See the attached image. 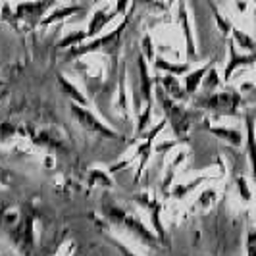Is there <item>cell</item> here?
<instances>
[{"mask_svg": "<svg viewBox=\"0 0 256 256\" xmlns=\"http://www.w3.org/2000/svg\"><path fill=\"white\" fill-rule=\"evenodd\" d=\"M212 14H214L216 26H218V29L222 31V35H224V37H228V35L231 33V29H233V26H231V22L228 20V18H224V16L220 14V10L216 8V6H212Z\"/></svg>", "mask_w": 256, "mask_h": 256, "instance_id": "obj_22", "label": "cell"}, {"mask_svg": "<svg viewBox=\"0 0 256 256\" xmlns=\"http://www.w3.org/2000/svg\"><path fill=\"white\" fill-rule=\"evenodd\" d=\"M246 256H256V230H248L246 233Z\"/></svg>", "mask_w": 256, "mask_h": 256, "instance_id": "obj_29", "label": "cell"}, {"mask_svg": "<svg viewBox=\"0 0 256 256\" xmlns=\"http://www.w3.org/2000/svg\"><path fill=\"white\" fill-rule=\"evenodd\" d=\"M128 24H129V16L124 20L122 26H118L114 31H110L108 35H102V37L94 38V40H90V42H85V44L81 42V44H77L74 48H70L68 58H79V56H85V54H89V52H96V50L108 52L110 56L116 58V54L122 48V35H124Z\"/></svg>", "mask_w": 256, "mask_h": 256, "instance_id": "obj_1", "label": "cell"}, {"mask_svg": "<svg viewBox=\"0 0 256 256\" xmlns=\"http://www.w3.org/2000/svg\"><path fill=\"white\" fill-rule=\"evenodd\" d=\"M158 98H160V104H162V108H164V112H166V122H170V126L174 129V133L181 137L187 133V129H189V114H187V110L180 106V104H176L170 96L164 94V90L158 89Z\"/></svg>", "mask_w": 256, "mask_h": 256, "instance_id": "obj_2", "label": "cell"}, {"mask_svg": "<svg viewBox=\"0 0 256 256\" xmlns=\"http://www.w3.org/2000/svg\"><path fill=\"white\" fill-rule=\"evenodd\" d=\"M150 114H152V102H146L144 110L139 112V116H137V135L150 124Z\"/></svg>", "mask_w": 256, "mask_h": 256, "instance_id": "obj_24", "label": "cell"}, {"mask_svg": "<svg viewBox=\"0 0 256 256\" xmlns=\"http://www.w3.org/2000/svg\"><path fill=\"white\" fill-rule=\"evenodd\" d=\"M254 212H256V210H254Z\"/></svg>", "mask_w": 256, "mask_h": 256, "instance_id": "obj_34", "label": "cell"}, {"mask_svg": "<svg viewBox=\"0 0 256 256\" xmlns=\"http://www.w3.org/2000/svg\"><path fill=\"white\" fill-rule=\"evenodd\" d=\"M85 38H89L87 37V31H76V33H70L68 37L62 38V42L58 44L60 48H74V46H77V44H81Z\"/></svg>", "mask_w": 256, "mask_h": 256, "instance_id": "obj_20", "label": "cell"}, {"mask_svg": "<svg viewBox=\"0 0 256 256\" xmlns=\"http://www.w3.org/2000/svg\"><path fill=\"white\" fill-rule=\"evenodd\" d=\"M212 64H214V62H208V64L200 66V68H196V70H192V72L183 76V87L187 90V94H194L196 90L200 89L202 79H204V76L208 74V70L212 68Z\"/></svg>", "mask_w": 256, "mask_h": 256, "instance_id": "obj_11", "label": "cell"}, {"mask_svg": "<svg viewBox=\"0 0 256 256\" xmlns=\"http://www.w3.org/2000/svg\"><path fill=\"white\" fill-rule=\"evenodd\" d=\"M244 128H246V156H248V162H250L252 178L256 180V126L252 114H246Z\"/></svg>", "mask_w": 256, "mask_h": 256, "instance_id": "obj_10", "label": "cell"}, {"mask_svg": "<svg viewBox=\"0 0 256 256\" xmlns=\"http://www.w3.org/2000/svg\"><path fill=\"white\" fill-rule=\"evenodd\" d=\"M141 54L146 58V62H150L152 64L154 58H156V54H154V44H152V37L150 35H144L141 40Z\"/></svg>", "mask_w": 256, "mask_h": 256, "instance_id": "obj_25", "label": "cell"}, {"mask_svg": "<svg viewBox=\"0 0 256 256\" xmlns=\"http://www.w3.org/2000/svg\"><path fill=\"white\" fill-rule=\"evenodd\" d=\"M231 37H233V42H235L237 46H241L243 50L256 52V42H254V38L250 37V35H246V33H243L241 29L233 27V29H231Z\"/></svg>", "mask_w": 256, "mask_h": 256, "instance_id": "obj_17", "label": "cell"}, {"mask_svg": "<svg viewBox=\"0 0 256 256\" xmlns=\"http://www.w3.org/2000/svg\"><path fill=\"white\" fill-rule=\"evenodd\" d=\"M210 131L220 137V139H224V141L231 142V144H235V146H239L241 142H243V135L237 131V129H230V128H212L210 126Z\"/></svg>", "mask_w": 256, "mask_h": 256, "instance_id": "obj_16", "label": "cell"}, {"mask_svg": "<svg viewBox=\"0 0 256 256\" xmlns=\"http://www.w3.org/2000/svg\"><path fill=\"white\" fill-rule=\"evenodd\" d=\"M72 112H74V116H76V120L83 126V128L87 129V131H90V133H98V135H102V137H108V139H118V135H116L112 129L108 128L106 124H102L96 116H92L90 112H87V110H83L81 106H72Z\"/></svg>", "mask_w": 256, "mask_h": 256, "instance_id": "obj_5", "label": "cell"}, {"mask_svg": "<svg viewBox=\"0 0 256 256\" xmlns=\"http://www.w3.org/2000/svg\"><path fill=\"white\" fill-rule=\"evenodd\" d=\"M116 16V10H112V12H108V10H96V12L92 14V18H90V24L89 27H87V37L92 38L96 37L100 31H102L104 27L108 26L112 20H114Z\"/></svg>", "mask_w": 256, "mask_h": 256, "instance_id": "obj_12", "label": "cell"}, {"mask_svg": "<svg viewBox=\"0 0 256 256\" xmlns=\"http://www.w3.org/2000/svg\"><path fill=\"white\" fill-rule=\"evenodd\" d=\"M152 64L158 72H164V74H170V76H176V77H183L185 74L191 72V66L189 64H174V62H168V60L160 58V56L154 58Z\"/></svg>", "mask_w": 256, "mask_h": 256, "instance_id": "obj_13", "label": "cell"}, {"mask_svg": "<svg viewBox=\"0 0 256 256\" xmlns=\"http://www.w3.org/2000/svg\"><path fill=\"white\" fill-rule=\"evenodd\" d=\"M178 142H181V141H170V142L166 141V142H160V144H156V146H154V150H156V152H166V150H170L172 146H176Z\"/></svg>", "mask_w": 256, "mask_h": 256, "instance_id": "obj_32", "label": "cell"}, {"mask_svg": "<svg viewBox=\"0 0 256 256\" xmlns=\"http://www.w3.org/2000/svg\"><path fill=\"white\" fill-rule=\"evenodd\" d=\"M128 8H129V0H118L114 10L118 16H124V14H128Z\"/></svg>", "mask_w": 256, "mask_h": 256, "instance_id": "obj_31", "label": "cell"}, {"mask_svg": "<svg viewBox=\"0 0 256 256\" xmlns=\"http://www.w3.org/2000/svg\"><path fill=\"white\" fill-rule=\"evenodd\" d=\"M181 160H185V154H178V158H176V160L170 164V170L166 172V178H164V181H162V191H164V192L170 189L172 180H174V176H176V170H178V166H180Z\"/></svg>", "mask_w": 256, "mask_h": 256, "instance_id": "obj_23", "label": "cell"}, {"mask_svg": "<svg viewBox=\"0 0 256 256\" xmlns=\"http://www.w3.org/2000/svg\"><path fill=\"white\" fill-rule=\"evenodd\" d=\"M58 81H60V85H62V90H64L70 98L77 100V104H81V106H85V104H87V98H85V96L76 89V85H74V83H70L64 76H58Z\"/></svg>", "mask_w": 256, "mask_h": 256, "instance_id": "obj_19", "label": "cell"}, {"mask_svg": "<svg viewBox=\"0 0 256 256\" xmlns=\"http://www.w3.org/2000/svg\"><path fill=\"white\" fill-rule=\"evenodd\" d=\"M56 4V0H35V2H24L18 4L16 8V18L27 22L29 26H40L42 16Z\"/></svg>", "mask_w": 256, "mask_h": 256, "instance_id": "obj_4", "label": "cell"}, {"mask_svg": "<svg viewBox=\"0 0 256 256\" xmlns=\"http://www.w3.org/2000/svg\"><path fill=\"white\" fill-rule=\"evenodd\" d=\"M214 200H216V191H214V189H206V191L200 194V198L196 200V204L208 206V204H212Z\"/></svg>", "mask_w": 256, "mask_h": 256, "instance_id": "obj_30", "label": "cell"}, {"mask_svg": "<svg viewBox=\"0 0 256 256\" xmlns=\"http://www.w3.org/2000/svg\"><path fill=\"white\" fill-rule=\"evenodd\" d=\"M256 62V52H248V54H241L237 50V44L233 42V38H230V60L228 66L224 70V81H230L231 76L244 66H252Z\"/></svg>", "mask_w": 256, "mask_h": 256, "instance_id": "obj_6", "label": "cell"}, {"mask_svg": "<svg viewBox=\"0 0 256 256\" xmlns=\"http://www.w3.org/2000/svg\"><path fill=\"white\" fill-rule=\"evenodd\" d=\"M178 20H180V26H181V29H183V35H185L187 54H189V58H191V60H194V58H196V50H194V38H192L191 24H189L187 0H180V2H178Z\"/></svg>", "mask_w": 256, "mask_h": 256, "instance_id": "obj_7", "label": "cell"}, {"mask_svg": "<svg viewBox=\"0 0 256 256\" xmlns=\"http://www.w3.org/2000/svg\"><path fill=\"white\" fill-rule=\"evenodd\" d=\"M254 29H256V0H254Z\"/></svg>", "mask_w": 256, "mask_h": 256, "instance_id": "obj_33", "label": "cell"}, {"mask_svg": "<svg viewBox=\"0 0 256 256\" xmlns=\"http://www.w3.org/2000/svg\"><path fill=\"white\" fill-rule=\"evenodd\" d=\"M239 104H241V96L235 90L208 94V96H202L200 100H196V106L214 110V112H224V114H235Z\"/></svg>", "mask_w": 256, "mask_h": 256, "instance_id": "obj_3", "label": "cell"}, {"mask_svg": "<svg viewBox=\"0 0 256 256\" xmlns=\"http://www.w3.org/2000/svg\"><path fill=\"white\" fill-rule=\"evenodd\" d=\"M148 210H150V220H152V226L154 230H156V233H158V237H160V243L166 244V233H164V228H162V222H160V212H162V208H160V204L158 202H154L152 204H148Z\"/></svg>", "mask_w": 256, "mask_h": 256, "instance_id": "obj_18", "label": "cell"}, {"mask_svg": "<svg viewBox=\"0 0 256 256\" xmlns=\"http://www.w3.org/2000/svg\"><path fill=\"white\" fill-rule=\"evenodd\" d=\"M218 85H220L218 72H216L214 68H210V70H208V74L204 76V79H202V85H200V87H204L206 90H214Z\"/></svg>", "mask_w": 256, "mask_h": 256, "instance_id": "obj_26", "label": "cell"}, {"mask_svg": "<svg viewBox=\"0 0 256 256\" xmlns=\"http://www.w3.org/2000/svg\"><path fill=\"white\" fill-rule=\"evenodd\" d=\"M204 180H206V178H196V180L191 181V183H185V185L181 183V185H178V187H174L172 194H174L176 198H183V196H187V194H189V192H191L194 187H198V185H200V183H202Z\"/></svg>", "mask_w": 256, "mask_h": 256, "instance_id": "obj_21", "label": "cell"}, {"mask_svg": "<svg viewBox=\"0 0 256 256\" xmlns=\"http://www.w3.org/2000/svg\"><path fill=\"white\" fill-rule=\"evenodd\" d=\"M164 126H166V120H162L160 124H156V126H154V129H150V131H148L146 141L142 142L141 146H137V156H141V164H139V170H137V174H135V180H139V176L142 174V170H144L146 162H148V156H150V152H152V141L156 139V135H158V133L164 129Z\"/></svg>", "mask_w": 256, "mask_h": 256, "instance_id": "obj_9", "label": "cell"}, {"mask_svg": "<svg viewBox=\"0 0 256 256\" xmlns=\"http://www.w3.org/2000/svg\"><path fill=\"white\" fill-rule=\"evenodd\" d=\"M160 83H162V89L166 90L168 94H172L174 98H185L187 96V90H185V87H181L180 79L176 76L166 74L164 77H160Z\"/></svg>", "mask_w": 256, "mask_h": 256, "instance_id": "obj_14", "label": "cell"}, {"mask_svg": "<svg viewBox=\"0 0 256 256\" xmlns=\"http://www.w3.org/2000/svg\"><path fill=\"white\" fill-rule=\"evenodd\" d=\"M83 8L81 6H64V8H56L54 12L48 16V18H42V22H40V26L46 27L54 24V22H60V20H66V18H70V16H74V14L81 12Z\"/></svg>", "mask_w": 256, "mask_h": 256, "instance_id": "obj_15", "label": "cell"}, {"mask_svg": "<svg viewBox=\"0 0 256 256\" xmlns=\"http://www.w3.org/2000/svg\"><path fill=\"white\" fill-rule=\"evenodd\" d=\"M137 68H139V83L137 87L141 90V96L144 102H152V83L154 79L148 76V66H146V58L139 54L137 56Z\"/></svg>", "mask_w": 256, "mask_h": 256, "instance_id": "obj_8", "label": "cell"}, {"mask_svg": "<svg viewBox=\"0 0 256 256\" xmlns=\"http://www.w3.org/2000/svg\"><path fill=\"white\" fill-rule=\"evenodd\" d=\"M120 106L128 114V96H126V66H122V76H120Z\"/></svg>", "mask_w": 256, "mask_h": 256, "instance_id": "obj_27", "label": "cell"}, {"mask_svg": "<svg viewBox=\"0 0 256 256\" xmlns=\"http://www.w3.org/2000/svg\"><path fill=\"white\" fill-rule=\"evenodd\" d=\"M235 185H237V189H239L241 198H243L244 202H248V200H250V196H252V192H250V189H248V185H246L244 178H237V180H235Z\"/></svg>", "mask_w": 256, "mask_h": 256, "instance_id": "obj_28", "label": "cell"}]
</instances>
